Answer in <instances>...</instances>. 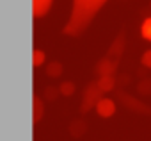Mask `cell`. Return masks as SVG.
Masks as SVG:
<instances>
[{
    "instance_id": "277c9868",
    "label": "cell",
    "mask_w": 151,
    "mask_h": 141,
    "mask_svg": "<svg viewBox=\"0 0 151 141\" xmlns=\"http://www.w3.org/2000/svg\"><path fill=\"white\" fill-rule=\"evenodd\" d=\"M117 63L119 61H114L110 57H103L96 63V68H94V72L100 75V77H107V75H114L116 72V68H117Z\"/></svg>"
},
{
    "instance_id": "9c48e42d",
    "label": "cell",
    "mask_w": 151,
    "mask_h": 141,
    "mask_svg": "<svg viewBox=\"0 0 151 141\" xmlns=\"http://www.w3.org/2000/svg\"><path fill=\"white\" fill-rule=\"evenodd\" d=\"M32 102H34V111H32V120H34V123H37V121H41V118L45 116V105H43V100L37 97V95H34V98H32Z\"/></svg>"
},
{
    "instance_id": "52a82bcc",
    "label": "cell",
    "mask_w": 151,
    "mask_h": 141,
    "mask_svg": "<svg viewBox=\"0 0 151 141\" xmlns=\"http://www.w3.org/2000/svg\"><path fill=\"white\" fill-rule=\"evenodd\" d=\"M87 132V123L84 121V120H73L71 123H69V134L73 136V137H82L84 134Z\"/></svg>"
},
{
    "instance_id": "ffe728a7",
    "label": "cell",
    "mask_w": 151,
    "mask_h": 141,
    "mask_svg": "<svg viewBox=\"0 0 151 141\" xmlns=\"http://www.w3.org/2000/svg\"><path fill=\"white\" fill-rule=\"evenodd\" d=\"M149 7H151V4H149Z\"/></svg>"
},
{
    "instance_id": "d6986e66",
    "label": "cell",
    "mask_w": 151,
    "mask_h": 141,
    "mask_svg": "<svg viewBox=\"0 0 151 141\" xmlns=\"http://www.w3.org/2000/svg\"><path fill=\"white\" fill-rule=\"evenodd\" d=\"M139 75H140V77L146 75V68H139Z\"/></svg>"
},
{
    "instance_id": "30bf717a",
    "label": "cell",
    "mask_w": 151,
    "mask_h": 141,
    "mask_svg": "<svg viewBox=\"0 0 151 141\" xmlns=\"http://www.w3.org/2000/svg\"><path fill=\"white\" fill-rule=\"evenodd\" d=\"M98 86H100V89L103 91V93H107V91H112L114 88H116V79H114V75H107V77H100L98 81Z\"/></svg>"
},
{
    "instance_id": "8992f818",
    "label": "cell",
    "mask_w": 151,
    "mask_h": 141,
    "mask_svg": "<svg viewBox=\"0 0 151 141\" xmlns=\"http://www.w3.org/2000/svg\"><path fill=\"white\" fill-rule=\"evenodd\" d=\"M94 109H96V113H98L101 118H109V116H112V114L116 113V104H114V100H110V98H101Z\"/></svg>"
},
{
    "instance_id": "5b68a950",
    "label": "cell",
    "mask_w": 151,
    "mask_h": 141,
    "mask_svg": "<svg viewBox=\"0 0 151 141\" xmlns=\"http://www.w3.org/2000/svg\"><path fill=\"white\" fill-rule=\"evenodd\" d=\"M123 50H124V29L119 31L117 38L114 39V43H112L110 48H109L107 57H110V59H114V61H119L121 55H123Z\"/></svg>"
},
{
    "instance_id": "2e32d148",
    "label": "cell",
    "mask_w": 151,
    "mask_h": 141,
    "mask_svg": "<svg viewBox=\"0 0 151 141\" xmlns=\"http://www.w3.org/2000/svg\"><path fill=\"white\" fill-rule=\"evenodd\" d=\"M59 93H60V89H57L55 86H48V88L45 89V98H46V100H55V98L59 97Z\"/></svg>"
},
{
    "instance_id": "ba28073f",
    "label": "cell",
    "mask_w": 151,
    "mask_h": 141,
    "mask_svg": "<svg viewBox=\"0 0 151 141\" xmlns=\"http://www.w3.org/2000/svg\"><path fill=\"white\" fill-rule=\"evenodd\" d=\"M52 6V0H34L32 2V7H34V16L39 18V16H45L48 13Z\"/></svg>"
},
{
    "instance_id": "7c38bea8",
    "label": "cell",
    "mask_w": 151,
    "mask_h": 141,
    "mask_svg": "<svg viewBox=\"0 0 151 141\" xmlns=\"http://www.w3.org/2000/svg\"><path fill=\"white\" fill-rule=\"evenodd\" d=\"M137 91L140 95H151V79L149 77H144L139 84H137Z\"/></svg>"
},
{
    "instance_id": "e0dca14e",
    "label": "cell",
    "mask_w": 151,
    "mask_h": 141,
    "mask_svg": "<svg viewBox=\"0 0 151 141\" xmlns=\"http://www.w3.org/2000/svg\"><path fill=\"white\" fill-rule=\"evenodd\" d=\"M140 63H142V66H146V68H151V50H146V52L142 54V57H140Z\"/></svg>"
},
{
    "instance_id": "4fadbf2b",
    "label": "cell",
    "mask_w": 151,
    "mask_h": 141,
    "mask_svg": "<svg viewBox=\"0 0 151 141\" xmlns=\"http://www.w3.org/2000/svg\"><path fill=\"white\" fill-rule=\"evenodd\" d=\"M59 89H60V95H64V97H71V95L75 93V84H73L71 81H66V82H62V84L59 86Z\"/></svg>"
},
{
    "instance_id": "7a4b0ae2",
    "label": "cell",
    "mask_w": 151,
    "mask_h": 141,
    "mask_svg": "<svg viewBox=\"0 0 151 141\" xmlns=\"http://www.w3.org/2000/svg\"><path fill=\"white\" fill-rule=\"evenodd\" d=\"M101 89L98 86V82H89L84 89V98H82V105H80V113L82 114H87L93 107L98 105V102L101 100Z\"/></svg>"
},
{
    "instance_id": "8fae6325",
    "label": "cell",
    "mask_w": 151,
    "mask_h": 141,
    "mask_svg": "<svg viewBox=\"0 0 151 141\" xmlns=\"http://www.w3.org/2000/svg\"><path fill=\"white\" fill-rule=\"evenodd\" d=\"M62 64L59 63V61H52L48 66H46V73L50 75V77H59L60 73H62Z\"/></svg>"
},
{
    "instance_id": "3957f363",
    "label": "cell",
    "mask_w": 151,
    "mask_h": 141,
    "mask_svg": "<svg viewBox=\"0 0 151 141\" xmlns=\"http://www.w3.org/2000/svg\"><path fill=\"white\" fill-rule=\"evenodd\" d=\"M116 95H117V100H119L123 105H126L128 109H132V111H135V113H140V114H149V116H151V105L142 104L140 100H137V98L126 95L123 89H117Z\"/></svg>"
},
{
    "instance_id": "6da1fadb",
    "label": "cell",
    "mask_w": 151,
    "mask_h": 141,
    "mask_svg": "<svg viewBox=\"0 0 151 141\" xmlns=\"http://www.w3.org/2000/svg\"><path fill=\"white\" fill-rule=\"evenodd\" d=\"M105 2L107 0H73V13L62 32L71 36H80L89 27V23L93 22V18Z\"/></svg>"
},
{
    "instance_id": "5bb4252c",
    "label": "cell",
    "mask_w": 151,
    "mask_h": 141,
    "mask_svg": "<svg viewBox=\"0 0 151 141\" xmlns=\"http://www.w3.org/2000/svg\"><path fill=\"white\" fill-rule=\"evenodd\" d=\"M140 32H142V38H146L147 41H151V16H147V18L142 22Z\"/></svg>"
},
{
    "instance_id": "ac0fdd59",
    "label": "cell",
    "mask_w": 151,
    "mask_h": 141,
    "mask_svg": "<svg viewBox=\"0 0 151 141\" xmlns=\"http://www.w3.org/2000/svg\"><path fill=\"white\" fill-rule=\"evenodd\" d=\"M128 82H130V77H128V75H121V77H119V84L124 86V84H128Z\"/></svg>"
},
{
    "instance_id": "9a60e30c",
    "label": "cell",
    "mask_w": 151,
    "mask_h": 141,
    "mask_svg": "<svg viewBox=\"0 0 151 141\" xmlns=\"http://www.w3.org/2000/svg\"><path fill=\"white\" fill-rule=\"evenodd\" d=\"M43 63H45V52L39 50V48H36V50L32 52V64H34V66H41Z\"/></svg>"
}]
</instances>
